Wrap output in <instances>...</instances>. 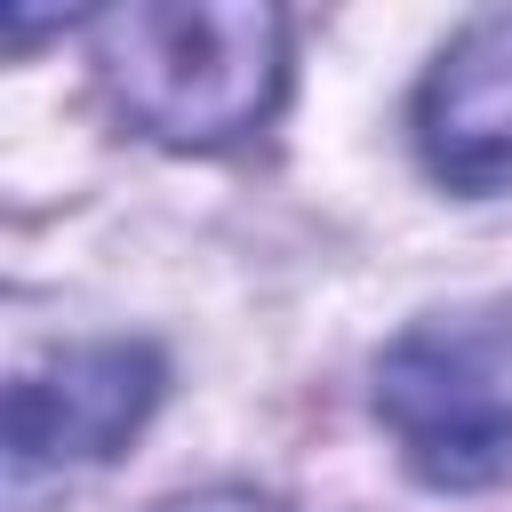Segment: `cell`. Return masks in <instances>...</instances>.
I'll return each instance as SVG.
<instances>
[{
    "label": "cell",
    "mask_w": 512,
    "mask_h": 512,
    "mask_svg": "<svg viewBox=\"0 0 512 512\" xmlns=\"http://www.w3.org/2000/svg\"><path fill=\"white\" fill-rule=\"evenodd\" d=\"M96 88L168 152H224L288 96V16L272 0H120L88 16Z\"/></svg>",
    "instance_id": "6da1fadb"
},
{
    "label": "cell",
    "mask_w": 512,
    "mask_h": 512,
    "mask_svg": "<svg viewBox=\"0 0 512 512\" xmlns=\"http://www.w3.org/2000/svg\"><path fill=\"white\" fill-rule=\"evenodd\" d=\"M152 512H280L264 488H192V496H168V504H152Z\"/></svg>",
    "instance_id": "5b68a950"
},
{
    "label": "cell",
    "mask_w": 512,
    "mask_h": 512,
    "mask_svg": "<svg viewBox=\"0 0 512 512\" xmlns=\"http://www.w3.org/2000/svg\"><path fill=\"white\" fill-rule=\"evenodd\" d=\"M408 136L432 184L464 200L512 192V8L472 16L416 80Z\"/></svg>",
    "instance_id": "277c9868"
},
{
    "label": "cell",
    "mask_w": 512,
    "mask_h": 512,
    "mask_svg": "<svg viewBox=\"0 0 512 512\" xmlns=\"http://www.w3.org/2000/svg\"><path fill=\"white\" fill-rule=\"evenodd\" d=\"M376 424L392 432L408 480L440 496H480L512 472V312H424L368 376Z\"/></svg>",
    "instance_id": "7a4b0ae2"
},
{
    "label": "cell",
    "mask_w": 512,
    "mask_h": 512,
    "mask_svg": "<svg viewBox=\"0 0 512 512\" xmlns=\"http://www.w3.org/2000/svg\"><path fill=\"white\" fill-rule=\"evenodd\" d=\"M160 392H168V360L144 336H88V344H56L48 360L16 368L8 424H0L8 496L104 472L152 424Z\"/></svg>",
    "instance_id": "3957f363"
}]
</instances>
